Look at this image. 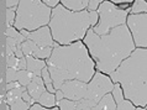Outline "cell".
Instances as JSON below:
<instances>
[{"mask_svg":"<svg viewBox=\"0 0 147 110\" xmlns=\"http://www.w3.org/2000/svg\"><path fill=\"white\" fill-rule=\"evenodd\" d=\"M147 10V4L145 0H136L132 6L131 11L134 14H141V13H146Z\"/></svg>","mask_w":147,"mask_h":110,"instance_id":"cell-22","label":"cell"},{"mask_svg":"<svg viewBox=\"0 0 147 110\" xmlns=\"http://www.w3.org/2000/svg\"><path fill=\"white\" fill-rule=\"evenodd\" d=\"M16 40L14 37H10V36H6V47H9L11 51H15L16 50Z\"/></svg>","mask_w":147,"mask_h":110,"instance_id":"cell-30","label":"cell"},{"mask_svg":"<svg viewBox=\"0 0 147 110\" xmlns=\"http://www.w3.org/2000/svg\"><path fill=\"white\" fill-rule=\"evenodd\" d=\"M32 110H46L45 109L43 105H40V104H35V105H32Z\"/></svg>","mask_w":147,"mask_h":110,"instance_id":"cell-40","label":"cell"},{"mask_svg":"<svg viewBox=\"0 0 147 110\" xmlns=\"http://www.w3.org/2000/svg\"><path fill=\"white\" fill-rule=\"evenodd\" d=\"M45 3H46V5H48L50 7H53L57 5V3H58V0H43Z\"/></svg>","mask_w":147,"mask_h":110,"instance_id":"cell-39","label":"cell"},{"mask_svg":"<svg viewBox=\"0 0 147 110\" xmlns=\"http://www.w3.org/2000/svg\"><path fill=\"white\" fill-rule=\"evenodd\" d=\"M85 45L96 61V68L103 73H111L135 50V43L129 27L119 25L105 35H96L93 28L85 35Z\"/></svg>","mask_w":147,"mask_h":110,"instance_id":"cell-1","label":"cell"},{"mask_svg":"<svg viewBox=\"0 0 147 110\" xmlns=\"http://www.w3.org/2000/svg\"><path fill=\"white\" fill-rule=\"evenodd\" d=\"M18 62H19L18 57L14 56V55L6 57V66H7V67H14V68H15L16 66H18Z\"/></svg>","mask_w":147,"mask_h":110,"instance_id":"cell-29","label":"cell"},{"mask_svg":"<svg viewBox=\"0 0 147 110\" xmlns=\"http://www.w3.org/2000/svg\"><path fill=\"white\" fill-rule=\"evenodd\" d=\"M110 79L122 85L127 99L137 107L147 104V51L137 48L110 73Z\"/></svg>","mask_w":147,"mask_h":110,"instance_id":"cell-3","label":"cell"},{"mask_svg":"<svg viewBox=\"0 0 147 110\" xmlns=\"http://www.w3.org/2000/svg\"><path fill=\"white\" fill-rule=\"evenodd\" d=\"M21 34L26 38L32 40L38 47H47V46H52L53 45L50 27H47V26L40 27V30L34 31V32H27L26 30H21Z\"/></svg>","mask_w":147,"mask_h":110,"instance_id":"cell-10","label":"cell"},{"mask_svg":"<svg viewBox=\"0 0 147 110\" xmlns=\"http://www.w3.org/2000/svg\"><path fill=\"white\" fill-rule=\"evenodd\" d=\"M26 89H27L28 94L32 97V99H34L35 101H37L40 95L45 92V84H38V83L32 82L31 80V82L26 85Z\"/></svg>","mask_w":147,"mask_h":110,"instance_id":"cell-13","label":"cell"},{"mask_svg":"<svg viewBox=\"0 0 147 110\" xmlns=\"http://www.w3.org/2000/svg\"><path fill=\"white\" fill-rule=\"evenodd\" d=\"M127 25L131 30V34L134 35V43L137 47L146 48L147 46V15L146 13L141 14H132L129 15V18H126Z\"/></svg>","mask_w":147,"mask_h":110,"instance_id":"cell-8","label":"cell"},{"mask_svg":"<svg viewBox=\"0 0 147 110\" xmlns=\"http://www.w3.org/2000/svg\"><path fill=\"white\" fill-rule=\"evenodd\" d=\"M16 87H20V83H16V82H9V83H6V90H10V89H14Z\"/></svg>","mask_w":147,"mask_h":110,"instance_id":"cell-37","label":"cell"},{"mask_svg":"<svg viewBox=\"0 0 147 110\" xmlns=\"http://www.w3.org/2000/svg\"><path fill=\"white\" fill-rule=\"evenodd\" d=\"M0 109H1V110H6V109H9V107H7V104L5 103V101H4V103H3V101H0Z\"/></svg>","mask_w":147,"mask_h":110,"instance_id":"cell-41","label":"cell"},{"mask_svg":"<svg viewBox=\"0 0 147 110\" xmlns=\"http://www.w3.org/2000/svg\"><path fill=\"white\" fill-rule=\"evenodd\" d=\"M30 105H31L30 103H27V101L22 100V98L19 97V98H15L14 103L10 105V108L13 109V110H19V109H21V110H27V109H30Z\"/></svg>","mask_w":147,"mask_h":110,"instance_id":"cell-20","label":"cell"},{"mask_svg":"<svg viewBox=\"0 0 147 110\" xmlns=\"http://www.w3.org/2000/svg\"><path fill=\"white\" fill-rule=\"evenodd\" d=\"M16 72H18V71H16L14 67L6 68V73H5V80H6V83L16 80Z\"/></svg>","mask_w":147,"mask_h":110,"instance_id":"cell-25","label":"cell"},{"mask_svg":"<svg viewBox=\"0 0 147 110\" xmlns=\"http://www.w3.org/2000/svg\"><path fill=\"white\" fill-rule=\"evenodd\" d=\"M48 58V72L56 90L61 89V85L66 80L78 79L82 82H89L94 74V62L82 42L68 46L55 43Z\"/></svg>","mask_w":147,"mask_h":110,"instance_id":"cell-2","label":"cell"},{"mask_svg":"<svg viewBox=\"0 0 147 110\" xmlns=\"http://www.w3.org/2000/svg\"><path fill=\"white\" fill-rule=\"evenodd\" d=\"M98 13L94 11H69L63 5H56L50 19L52 37L59 45H69L82 38L89 26L95 25Z\"/></svg>","mask_w":147,"mask_h":110,"instance_id":"cell-4","label":"cell"},{"mask_svg":"<svg viewBox=\"0 0 147 110\" xmlns=\"http://www.w3.org/2000/svg\"><path fill=\"white\" fill-rule=\"evenodd\" d=\"M37 101H38L41 105H43V107H47V108H52V107H55V105H56V98L50 92H43L42 94L40 95Z\"/></svg>","mask_w":147,"mask_h":110,"instance_id":"cell-15","label":"cell"},{"mask_svg":"<svg viewBox=\"0 0 147 110\" xmlns=\"http://www.w3.org/2000/svg\"><path fill=\"white\" fill-rule=\"evenodd\" d=\"M116 109H120V110H126V109H129V110H134L135 107L132 105L131 101H129V100H124L122 99L119 104H116Z\"/></svg>","mask_w":147,"mask_h":110,"instance_id":"cell-27","label":"cell"},{"mask_svg":"<svg viewBox=\"0 0 147 110\" xmlns=\"http://www.w3.org/2000/svg\"><path fill=\"white\" fill-rule=\"evenodd\" d=\"M50 6L41 0H20L15 15L18 30H36L50 22Z\"/></svg>","mask_w":147,"mask_h":110,"instance_id":"cell-5","label":"cell"},{"mask_svg":"<svg viewBox=\"0 0 147 110\" xmlns=\"http://www.w3.org/2000/svg\"><path fill=\"white\" fill-rule=\"evenodd\" d=\"M31 78H32V73L26 71V69H19L16 72V80L20 83V85H26L31 82Z\"/></svg>","mask_w":147,"mask_h":110,"instance_id":"cell-16","label":"cell"},{"mask_svg":"<svg viewBox=\"0 0 147 110\" xmlns=\"http://www.w3.org/2000/svg\"><path fill=\"white\" fill-rule=\"evenodd\" d=\"M21 98H22V99L25 100V101H27V103H30L31 105L34 104V101H35L34 99H32V97H31L30 94H28V92H27V90H24V92H22Z\"/></svg>","mask_w":147,"mask_h":110,"instance_id":"cell-33","label":"cell"},{"mask_svg":"<svg viewBox=\"0 0 147 110\" xmlns=\"http://www.w3.org/2000/svg\"><path fill=\"white\" fill-rule=\"evenodd\" d=\"M18 68H19V69H26V58L21 57V58L19 59V62H18Z\"/></svg>","mask_w":147,"mask_h":110,"instance_id":"cell-35","label":"cell"},{"mask_svg":"<svg viewBox=\"0 0 147 110\" xmlns=\"http://www.w3.org/2000/svg\"><path fill=\"white\" fill-rule=\"evenodd\" d=\"M103 1V0H89L88 1V5L87 7L90 11H94V10H96L98 9V6H99V4Z\"/></svg>","mask_w":147,"mask_h":110,"instance_id":"cell-31","label":"cell"},{"mask_svg":"<svg viewBox=\"0 0 147 110\" xmlns=\"http://www.w3.org/2000/svg\"><path fill=\"white\" fill-rule=\"evenodd\" d=\"M20 0H6V7H14L16 5H19Z\"/></svg>","mask_w":147,"mask_h":110,"instance_id":"cell-36","label":"cell"},{"mask_svg":"<svg viewBox=\"0 0 147 110\" xmlns=\"http://www.w3.org/2000/svg\"><path fill=\"white\" fill-rule=\"evenodd\" d=\"M0 101H1V97H0Z\"/></svg>","mask_w":147,"mask_h":110,"instance_id":"cell-43","label":"cell"},{"mask_svg":"<svg viewBox=\"0 0 147 110\" xmlns=\"http://www.w3.org/2000/svg\"><path fill=\"white\" fill-rule=\"evenodd\" d=\"M52 46H47V47H40L37 51L32 52L35 58H48L52 53Z\"/></svg>","mask_w":147,"mask_h":110,"instance_id":"cell-19","label":"cell"},{"mask_svg":"<svg viewBox=\"0 0 147 110\" xmlns=\"http://www.w3.org/2000/svg\"><path fill=\"white\" fill-rule=\"evenodd\" d=\"M41 76H42L43 83L46 84V85H47V84H52V78H51L50 72H48V68L43 67V68H42V71H41Z\"/></svg>","mask_w":147,"mask_h":110,"instance_id":"cell-28","label":"cell"},{"mask_svg":"<svg viewBox=\"0 0 147 110\" xmlns=\"http://www.w3.org/2000/svg\"><path fill=\"white\" fill-rule=\"evenodd\" d=\"M122 97H124V95H122V89H121V87H120L119 84H115L113 87V98H114V100H115L116 104H119L120 101L124 99Z\"/></svg>","mask_w":147,"mask_h":110,"instance_id":"cell-23","label":"cell"},{"mask_svg":"<svg viewBox=\"0 0 147 110\" xmlns=\"http://www.w3.org/2000/svg\"><path fill=\"white\" fill-rule=\"evenodd\" d=\"M46 66V63L43 61H40V59H36L31 56H27L26 57V69L28 72H31L32 74L35 76H40L41 74V71L42 68Z\"/></svg>","mask_w":147,"mask_h":110,"instance_id":"cell-11","label":"cell"},{"mask_svg":"<svg viewBox=\"0 0 147 110\" xmlns=\"http://www.w3.org/2000/svg\"><path fill=\"white\" fill-rule=\"evenodd\" d=\"M89 0H61L64 7H68L71 10H84L88 5Z\"/></svg>","mask_w":147,"mask_h":110,"instance_id":"cell-14","label":"cell"},{"mask_svg":"<svg viewBox=\"0 0 147 110\" xmlns=\"http://www.w3.org/2000/svg\"><path fill=\"white\" fill-rule=\"evenodd\" d=\"M61 90L64 97L71 100H79L85 97L87 93V82H82L78 79H69L63 82L61 85Z\"/></svg>","mask_w":147,"mask_h":110,"instance_id":"cell-9","label":"cell"},{"mask_svg":"<svg viewBox=\"0 0 147 110\" xmlns=\"http://www.w3.org/2000/svg\"><path fill=\"white\" fill-rule=\"evenodd\" d=\"M61 109L63 110H76L77 109V100H68V99H61L57 101Z\"/></svg>","mask_w":147,"mask_h":110,"instance_id":"cell-21","label":"cell"},{"mask_svg":"<svg viewBox=\"0 0 147 110\" xmlns=\"http://www.w3.org/2000/svg\"><path fill=\"white\" fill-rule=\"evenodd\" d=\"M63 98H64L63 92L61 90V89H57L56 90V99H57V101H59L61 99H63Z\"/></svg>","mask_w":147,"mask_h":110,"instance_id":"cell-38","label":"cell"},{"mask_svg":"<svg viewBox=\"0 0 147 110\" xmlns=\"http://www.w3.org/2000/svg\"><path fill=\"white\" fill-rule=\"evenodd\" d=\"M15 6L14 7H7L6 9V27L10 26L15 20Z\"/></svg>","mask_w":147,"mask_h":110,"instance_id":"cell-26","label":"cell"},{"mask_svg":"<svg viewBox=\"0 0 147 110\" xmlns=\"http://www.w3.org/2000/svg\"><path fill=\"white\" fill-rule=\"evenodd\" d=\"M5 35L6 36H10V37H14L16 40V42L18 43H22V42H25L26 41V37L24 36L22 34H20V32L16 31V28L14 27H11V26H7L6 27V30H5Z\"/></svg>","mask_w":147,"mask_h":110,"instance_id":"cell-18","label":"cell"},{"mask_svg":"<svg viewBox=\"0 0 147 110\" xmlns=\"http://www.w3.org/2000/svg\"><path fill=\"white\" fill-rule=\"evenodd\" d=\"M113 83L107 76L101 74V73H94L92 77V80L87 84V93L85 97L87 99L98 103L100 100V98L107 93H110L113 90Z\"/></svg>","mask_w":147,"mask_h":110,"instance_id":"cell-7","label":"cell"},{"mask_svg":"<svg viewBox=\"0 0 147 110\" xmlns=\"http://www.w3.org/2000/svg\"><path fill=\"white\" fill-rule=\"evenodd\" d=\"M100 109H116V103L110 93L104 94L100 98V100L96 103L95 107L93 108V110H100Z\"/></svg>","mask_w":147,"mask_h":110,"instance_id":"cell-12","label":"cell"},{"mask_svg":"<svg viewBox=\"0 0 147 110\" xmlns=\"http://www.w3.org/2000/svg\"><path fill=\"white\" fill-rule=\"evenodd\" d=\"M21 50H22V53L24 55H26V56L32 55V50H31V47H30V45H28L27 41L21 43Z\"/></svg>","mask_w":147,"mask_h":110,"instance_id":"cell-32","label":"cell"},{"mask_svg":"<svg viewBox=\"0 0 147 110\" xmlns=\"http://www.w3.org/2000/svg\"><path fill=\"white\" fill-rule=\"evenodd\" d=\"M24 90H26V87H25V85H21V87H16V88L11 89V90H9V92L6 93V98H9V97L19 98V97H21V94H22Z\"/></svg>","mask_w":147,"mask_h":110,"instance_id":"cell-24","label":"cell"},{"mask_svg":"<svg viewBox=\"0 0 147 110\" xmlns=\"http://www.w3.org/2000/svg\"><path fill=\"white\" fill-rule=\"evenodd\" d=\"M6 30V3H0V35Z\"/></svg>","mask_w":147,"mask_h":110,"instance_id":"cell-17","label":"cell"},{"mask_svg":"<svg viewBox=\"0 0 147 110\" xmlns=\"http://www.w3.org/2000/svg\"><path fill=\"white\" fill-rule=\"evenodd\" d=\"M114 3H131L132 0H111Z\"/></svg>","mask_w":147,"mask_h":110,"instance_id":"cell-42","label":"cell"},{"mask_svg":"<svg viewBox=\"0 0 147 110\" xmlns=\"http://www.w3.org/2000/svg\"><path fill=\"white\" fill-rule=\"evenodd\" d=\"M98 7H99L98 13L100 15V21L99 25H96L93 28V31L96 35H105L113 27L125 24L126 18H127V11L119 9L110 1L100 4V6Z\"/></svg>","mask_w":147,"mask_h":110,"instance_id":"cell-6","label":"cell"},{"mask_svg":"<svg viewBox=\"0 0 147 110\" xmlns=\"http://www.w3.org/2000/svg\"><path fill=\"white\" fill-rule=\"evenodd\" d=\"M5 94H6V82L3 80V82H0V97H4Z\"/></svg>","mask_w":147,"mask_h":110,"instance_id":"cell-34","label":"cell"}]
</instances>
